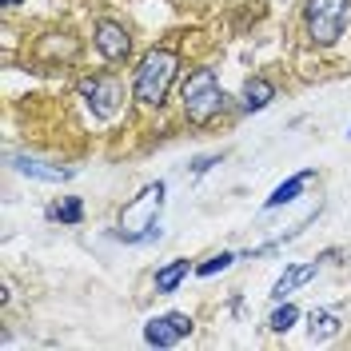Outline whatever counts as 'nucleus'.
I'll return each instance as SVG.
<instances>
[{"mask_svg": "<svg viewBox=\"0 0 351 351\" xmlns=\"http://www.w3.org/2000/svg\"><path fill=\"white\" fill-rule=\"evenodd\" d=\"M176 76H180V56L176 48H152L140 56V64L132 72V100L140 108H160L172 92Z\"/></svg>", "mask_w": 351, "mask_h": 351, "instance_id": "nucleus-1", "label": "nucleus"}, {"mask_svg": "<svg viewBox=\"0 0 351 351\" xmlns=\"http://www.w3.org/2000/svg\"><path fill=\"white\" fill-rule=\"evenodd\" d=\"M164 180H156L148 184L140 196H132L124 204V212H120V232H116V240L124 243H152L160 240V208H164Z\"/></svg>", "mask_w": 351, "mask_h": 351, "instance_id": "nucleus-2", "label": "nucleus"}, {"mask_svg": "<svg viewBox=\"0 0 351 351\" xmlns=\"http://www.w3.org/2000/svg\"><path fill=\"white\" fill-rule=\"evenodd\" d=\"M180 100H184V116H188V124H212L219 112L228 108V92L219 84V76L212 68H192L188 72V80L180 88Z\"/></svg>", "mask_w": 351, "mask_h": 351, "instance_id": "nucleus-3", "label": "nucleus"}, {"mask_svg": "<svg viewBox=\"0 0 351 351\" xmlns=\"http://www.w3.org/2000/svg\"><path fill=\"white\" fill-rule=\"evenodd\" d=\"M351 16V0H304V32L311 44L331 48L343 36Z\"/></svg>", "mask_w": 351, "mask_h": 351, "instance_id": "nucleus-4", "label": "nucleus"}, {"mask_svg": "<svg viewBox=\"0 0 351 351\" xmlns=\"http://www.w3.org/2000/svg\"><path fill=\"white\" fill-rule=\"evenodd\" d=\"M76 92H80L84 108L92 112L96 120H112L116 112L124 108V84H120L116 76H108V72H96V76H84V80L76 84Z\"/></svg>", "mask_w": 351, "mask_h": 351, "instance_id": "nucleus-5", "label": "nucleus"}, {"mask_svg": "<svg viewBox=\"0 0 351 351\" xmlns=\"http://www.w3.org/2000/svg\"><path fill=\"white\" fill-rule=\"evenodd\" d=\"M196 328V319L188 311H164V315H152L144 324V343L148 348H176L180 339H188Z\"/></svg>", "mask_w": 351, "mask_h": 351, "instance_id": "nucleus-6", "label": "nucleus"}, {"mask_svg": "<svg viewBox=\"0 0 351 351\" xmlns=\"http://www.w3.org/2000/svg\"><path fill=\"white\" fill-rule=\"evenodd\" d=\"M92 44H96V52H100L108 64H120V60H128L132 56V32L120 21H96V28H92Z\"/></svg>", "mask_w": 351, "mask_h": 351, "instance_id": "nucleus-7", "label": "nucleus"}, {"mask_svg": "<svg viewBox=\"0 0 351 351\" xmlns=\"http://www.w3.org/2000/svg\"><path fill=\"white\" fill-rule=\"evenodd\" d=\"M12 168L21 176H28V180H44V184H64L68 176H72V168H64V164H52V160H40V156H12Z\"/></svg>", "mask_w": 351, "mask_h": 351, "instance_id": "nucleus-8", "label": "nucleus"}, {"mask_svg": "<svg viewBox=\"0 0 351 351\" xmlns=\"http://www.w3.org/2000/svg\"><path fill=\"white\" fill-rule=\"evenodd\" d=\"M315 180V168H304V172L287 176L284 184H276L271 188V196L263 199V212H276V208H287V204H295V199L304 196V188Z\"/></svg>", "mask_w": 351, "mask_h": 351, "instance_id": "nucleus-9", "label": "nucleus"}, {"mask_svg": "<svg viewBox=\"0 0 351 351\" xmlns=\"http://www.w3.org/2000/svg\"><path fill=\"white\" fill-rule=\"evenodd\" d=\"M315 271H319V263H315V260H311V263H287L284 276H280V280H276V287H271V300L280 304V300H287L291 291L307 287L311 280H315Z\"/></svg>", "mask_w": 351, "mask_h": 351, "instance_id": "nucleus-10", "label": "nucleus"}, {"mask_svg": "<svg viewBox=\"0 0 351 351\" xmlns=\"http://www.w3.org/2000/svg\"><path fill=\"white\" fill-rule=\"evenodd\" d=\"M271 100H276V84H271L267 76H252V80L243 84V92H240V108L243 112H263Z\"/></svg>", "mask_w": 351, "mask_h": 351, "instance_id": "nucleus-11", "label": "nucleus"}, {"mask_svg": "<svg viewBox=\"0 0 351 351\" xmlns=\"http://www.w3.org/2000/svg\"><path fill=\"white\" fill-rule=\"evenodd\" d=\"M188 271H196L188 260H172V263H164V267H156V276H152L156 291H160V295H176L180 284L188 280Z\"/></svg>", "mask_w": 351, "mask_h": 351, "instance_id": "nucleus-12", "label": "nucleus"}, {"mask_svg": "<svg viewBox=\"0 0 351 351\" xmlns=\"http://www.w3.org/2000/svg\"><path fill=\"white\" fill-rule=\"evenodd\" d=\"M339 328H343V319L335 315V311H311L307 315V335H311V343H324V339H335L339 335Z\"/></svg>", "mask_w": 351, "mask_h": 351, "instance_id": "nucleus-13", "label": "nucleus"}, {"mask_svg": "<svg viewBox=\"0 0 351 351\" xmlns=\"http://www.w3.org/2000/svg\"><path fill=\"white\" fill-rule=\"evenodd\" d=\"M295 319H300V307L295 304H287V300H280V307L267 315V328L276 331V335H284V331L295 328Z\"/></svg>", "mask_w": 351, "mask_h": 351, "instance_id": "nucleus-14", "label": "nucleus"}, {"mask_svg": "<svg viewBox=\"0 0 351 351\" xmlns=\"http://www.w3.org/2000/svg\"><path fill=\"white\" fill-rule=\"evenodd\" d=\"M236 263V252H219V256H212V260H204L196 267V276H204V280H212V276H219V271H228Z\"/></svg>", "mask_w": 351, "mask_h": 351, "instance_id": "nucleus-15", "label": "nucleus"}, {"mask_svg": "<svg viewBox=\"0 0 351 351\" xmlns=\"http://www.w3.org/2000/svg\"><path fill=\"white\" fill-rule=\"evenodd\" d=\"M80 216H84V204H80L76 196H68L64 204L52 208V219H60V223H80Z\"/></svg>", "mask_w": 351, "mask_h": 351, "instance_id": "nucleus-16", "label": "nucleus"}, {"mask_svg": "<svg viewBox=\"0 0 351 351\" xmlns=\"http://www.w3.org/2000/svg\"><path fill=\"white\" fill-rule=\"evenodd\" d=\"M4 4H8V8H12V4H21V0H4Z\"/></svg>", "mask_w": 351, "mask_h": 351, "instance_id": "nucleus-17", "label": "nucleus"}, {"mask_svg": "<svg viewBox=\"0 0 351 351\" xmlns=\"http://www.w3.org/2000/svg\"><path fill=\"white\" fill-rule=\"evenodd\" d=\"M348 136H351V132H348Z\"/></svg>", "mask_w": 351, "mask_h": 351, "instance_id": "nucleus-18", "label": "nucleus"}]
</instances>
